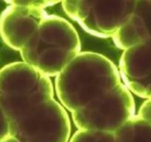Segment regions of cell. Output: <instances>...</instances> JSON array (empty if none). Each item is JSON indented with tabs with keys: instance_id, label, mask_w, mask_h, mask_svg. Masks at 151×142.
Wrapping results in <instances>:
<instances>
[{
	"instance_id": "1",
	"label": "cell",
	"mask_w": 151,
	"mask_h": 142,
	"mask_svg": "<svg viewBox=\"0 0 151 142\" xmlns=\"http://www.w3.org/2000/svg\"><path fill=\"white\" fill-rule=\"evenodd\" d=\"M118 69L102 54L80 52L55 77L61 106L73 112L121 84Z\"/></svg>"
},
{
	"instance_id": "2",
	"label": "cell",
	"mask_w": 151,
	"mask_h": 142,
	"mask_svg": "<svg viewBox=\"0 0 151 142\" xmlns=\"http://www.w3.org/2000/svg\"><path fill=\"white\" fill-rule=\"evenodd\" d=\"M80 52L81 41L74 26L63 17L47 15L20 54L24 63L50 77H56Z\"/></svg>"
},
{
	"instance_id": "3",
	"label": "cell",
	"mask_w": 151,
	"mask_h": 142,
	"mask_svg": "<svg viewBox=\"0 0 151 142\" xmlns=\"http://www.w3.org/2000/svg\"><path fill=\"white\" fill-rule=\"evenodd\" d=\"M54 99V87L49 77L24 62L0 70V108L8 124L37 106Z\"/></svg>"
},
{
	"instance_id": "4",
	"label": "cell",
	"mask_w": 151,
	"mask_h": 142,
	"mask_svg": "<svg viewBox=\"0 0 151 142\" xmlns=\"http://www.w3.org/2000/svg\"><path fill=\"white\" fill-rule=\"evenodd\" d=\"M135 112L133 96L121 83L72 112V117L78 129L114 133L134 117Z\"/></svg>"
},
{
	"instance_id": "5",
	"label": "cell",
	"mask_w": 151,
	"mask_h": 142,
	"mask_svg": "<svg viewBox=\"0 0 151 142\" xmlns=\"http://www.w3.org/2000/svg\"><path fill=\"white\" fill-rule=\"evenodd\" d=\"M134 0H65L63 8L70 19L87 33L101 38H112L119 26L136 9Z\"/></svg>"
},
{
	"instance_id": "6",
	"label": "cell",
	"mask_w": 151,
	"mask_h": 142,
	"mask_svg": "<svg viewBox=\"0 0 151 142\" xmlns=\"http://www.w3.org/2000/svg\"><path fill=\"white\" fill-rule=\"evenodd\" d=\"M70 133L68 113L54 99L9 123V135L19 142H68Z\"/></svg>"
},
{
	"instance_id": "7",
	"label": "cell",
	"mask_w": 151,
	"mask_h": 142,
	"mask_svg": "<svg viewBox=\"0 0 151 142\" xmlns=\"http://www.w3.org/2000/svg\"><path fill=\"white\" fill-rule=\"evenodd\" d=\"M151 39L124 50L118 73L124 86L139 97H151Z\"/></svg>"
},
{
	"instance_id": "8",
	"label": "cell",
	"mask_w": 151,
	"mask_h": 142,
	"mask_svg": "<svg viewBox=\"0 0 151 142\" xmlns=\"http://www.w3.org/2000/svg\"><path fill=\"white\" fill-rule=\"evenodd\" d=\"M47 15L42 8L11 4L0 18L2 38L9 47L20 51Z\"/></svg>"
},
{
	"instance_id": "9",
	"label": "cell",
	"mask_w": 151,
	"mask_h": 142,
	"mask_svg": "<svg viewBox=\"0 0 151 142\" xmlns=\"http://www.w3.org/2000/svg\"><path fill=\"white\" fill-rule=\"evenodd\" d=\"M144 5V2L138 1L136 9L112 36L114 45L118 48L126 50L151 38L150 11L149 7L142 10Z\"/></svg>"
},
{
	"instance_id": "10",
	"label": "cell",
	"mask_w": 151,
	"mask_h": 142,
	"mask_svg": "<svg viewBox=\"0 0 151 142\" xmlns=\"http://www.w3.org/2000/svg\"><path fill=\"white\" fill-rule=\"evenodd\" d=\"M114 142H150V122L135 115L114 132Z\"/></svg>"
},
{
	"instance_id": "11",
	"label": "cell",
	"mask_w": 151,
	"mask_h": 142,
	"mask_svg": "<svg viewBox=\"0 0 151 142\" xmlns=\"http://www.w3.org/2000/svg\"><path fill=\"white\" fill-rule=\"evenodd\" d=\"M70 142H114V136L112 132L79 129Z\"/></svg>"
},
{
	"instance_id": "12",
	"label": "cell",
	"mask_w": 151,
	"mask_h": 142,
	"mask_svg": "<svg viewBox=\"0 0 151 142\" xmlns=\"http://www.w3.org/2000/svg\"><path fill=\"white\" fill-rule=\"evenodd\" d=\"M9 135V124L4 114L3 110L0 108V141H2Z\"/></svg>"
},
{
	"instance_id": "13",
	"label": "cell",
	"mask_w": 151,
	"mask_h": 142,
	"mask_svg": "<svg viewBox=\"0 0 151 142\" xmlns=\"http://www.w3.org/2000/svg\"><path fill=\"white\" fill-rule=\"evenodd\" d=\"M150 109H151V101L150 99H147V101L140 108L137 116L150 122Z\"/></svg>"
},
{
	"instance_id": "14",
	"label": "cell",
	"mask_w": 151,
	"mask_h": 142,
	"mask_svg": "<svg viewBox=\"0 0 151 142\" xmlns=\"http://www.w3.org/2000/svg\"><path fill=\"white\" fill-rule=\"evenodd\" d=\"M0 142H19V141L17 140V138L11 137V136H8L7 138H6L5 139H3L2 141H0Z\"/></svg>"
}]
</instances>
